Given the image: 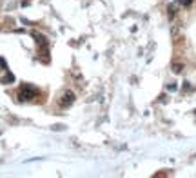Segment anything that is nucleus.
Masks as SVG:
<instances>
[{"mask_svg": "<svg viewBox=\"0 0 196 178\" xmlns=\"http://www.w3.org/2000/svg\"><path fill=\"white\" fill-rule=\"evenodd\" d=\"M73 102H75V93H73V91H65V93L60 96L58 105H60V107H69Z\"/></svg>", "mask_w": 196, "mask_h": 178, "instance_id": "f03ea898", "label": "nucleus"}, {"mask_svg": "<svg viewBox=\"0 0 196 178\" xmlns=\"http://www.w3.org/2000/svg\"><path fill=\"white\" fill-rule=\"evenodd\" d=\"M36 95H38V89L33 87V85H29V84H26V85H22L20 91H18V100L20 102H26V100L35 98Z\"/></svg>", "mask_w": 196, "mask_h": 178, "instance_id": "f257e3e1", "label": "nucleus"}, {"mask_svg": "<svg viewBox=\"0 0 196 178\" xmlns=\"http://www.w3.org/2000/svg\"><path fill=\"white\" fill-rule=\"evenodd\" d=\"M178 2H180L182 6H185V7H189V6H191V0H178Z\"/></svg>", "mask_w": 196, "mask_h": 178, "instance_id": "20e7f679", "label": "nucleus"}, {"mask_svg": "<svg viewBox=\"0 0 196 178\" xmlns=\"http://www.w3.org/2000/svg\"><path fill=\"white\" fill-rule=\"evenodd\" d=\"M182 69H183V64H174L172 65V71L174 73H182Z\"/></svg>", "mask_w": 196, "mask_h": 178, "instance_id": "7ed1b4c3", "label": "nucleus"}]
</instances>
